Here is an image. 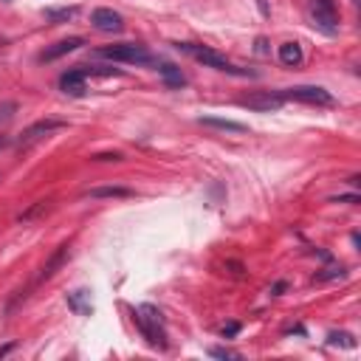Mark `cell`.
Masks as SVG:
<instances>
[{
    "instance_id": "cell-1",
    "label": "cell",
    "mask_w": 361,
    "mask_h": 361,
    "mask_svg": "<svg viewBox=\"0 0 361 361\" xmlns=\"http://www.w3.org/2000/svg\"><path fill=\"white\" fill-rule=\"evenodd\" d=\"M175 48L184 51V54H190L195 63H201V65H206V68H215V71H223V74H235V77H254V71H246V68L232 65L223 54H218V51H212V48H206V46H198V43H178Z\"/></svg>"
},
{
    "instance_id": "cell-2",
    "label": "cell",
    "mask_w": 361,
    "mask_h": 361,
    "mask_svg": "<svg viewBox=\"0 0 361 361\" xmlns=\"http://www.w3.org/2000/svg\"><path fill=\"white\" fill-rule=\"evenodd\" d=\"M133 319H136L141 336H144L152 347H158V350L166 347L164 319H161V310H158V308H152V305H138V310H133Z\"/></svg>"
},
{
    "instance_id": "cell-3",
    "label": "cell",
    "mask_w": 361,
    "mask_h": 361,
    "mask_svg": "<svg viewBox=\"0 0 361 361\" xmlns=\"http://www.w3.org/2000/svg\"><path fill=\"white\" fill-rule=\"evenodd\" d=\"M99 57L113 60V63H124V65H150L152 63V54L144 46H136V43L105 46V48H99Z\"/></svg>"
},
{
    "instance_id": "cell-4",
    "label": "cell",
    "mask_w": 361,
    "mask_h": 361,
    "mask_svg": "<svg viewBox=\"0 0 361 361\" xmlns=\"http://www.w3.org/2000/svg\"><path fill=\"white\" fill-rule=\"evenodd\" d=\"M280 99H294V102H305V105H316V107H330L336 105L333 93L319 88V85H296V88H285V91H277Z\"/></svg>"
},
{
    "instance_id": "cell-5",
    "label": "cell",
    "mask_w": 361,
    "mask_h": 361,
    "mask_svg": "<svg viewBox=\"0 0 361 361\" xmlns=\"http://www.w3.org/2000/svg\"><path fill=\"white\" fill-rule=\"evenodd\" d=\"M63 127H65V122H60V119H43V122H34L32 127L23 130V136L18 138V147H20V150H29V147H34L37 141L48 138L51 133H57V130H63Z\"/></svg>"
},
{
    "instance_id": "cell-6",
    "label": "cell",
    "mask_w": 361,
    "mask_h": 361,
    "mask_svg": "<svg viewBox=\"0 0 361 361\" xmlns=\"http://www.w3.org/2000/svg\"><path fill=\"white\" fill-rule=\"evenodd\" d=\"M310 18L313 26L324 34H336L339 32V18L333 9V0H310Z\"/></svg>"
},
{
    "instance_id": "cell-7",
    "label": "cell",
    "mask_w": 361,
    "mask_h": 361,
    "mask_svg": "<svg viewBox=\"0 0 361 361\" xmlns=\"http://www.w3.org/2000/svg\"><path fill=\"white\" fill-rule=\"evenodd\" d=\"M282 102L285 99H280V93L274 91H265V93H254V96H246V99H240V105L243 107H249V110H260V113H271V110H280L282 107Z\"/></svg>"
},
{
    "instance_id": "cell-8",
    "label": "cell",
    "mask_w": 361,
    "mask_h": 361,
    "mask_svg": "<svg viewBox=\"0 0 361 361\" xmlns=\"http://www.w3.org/2000/svg\"><path fill=\"white\" fill-rule=\"evenodd\" d=\"M91 23H93L99 32H110V34H116V32H122V29H124L122 15H119V12H113V9H93Z\"/></svg>"
},
{
    "instance_id": "cell-9",
    "label": "cell",
    "mask_w": 361,
    "mask_h": 361,
    "mask_svg": "<svg viewBox=\"0 0 361 361\" xmlns=\"http://www.w3.org/2000/svg\"><path fill=\"white\" fill-rule=\"evenodd\" d=\"M82 46H85V40H82V37H68V40H60V43L48 46V48L40 54V63H54V60H60V57H65V54L79 51Z\"/></svg>"
},
{
    "instance_id": "cell-10",
    "label": "cell",
    "mask_w": 361,
    "mask_h": 361,
    "mask_svg": "<svg viewBox=\"0 0 361 361\" xmlns=\"http://www.w3.org/2000/svg\"><path fill=\"white\" fill-rule=\"evenodd\" d=\"M60 88H63V93H68V96H85V91H88V77H85L79 68H74V71H68V74L60 77Z\"/></svg>"
},
{
    "instance_id": "cell-11",
    "label": "cell",
    "mask_w": 361,
    "mask_h": 361,
    "mask_svg": "<svg viewBox=\"0 0 361 361\" xmlns=\"http://www.w3.org/2000/svg\"><path fill=\"white\" fill-rule=\"evenodd\" d=\"M68 254H71V246H68V243H63V246H60V249L51 254V260L43 265V271H40L37 282H46V280H51V277H54V274H57V271H60V268L68 263Z\"/></svg>"
},
{
    "instance_id": "cell-12",
    "label": "cell",
    "mask_w": 361,
    "mask_h": 361,
    "mask_svg": "<svg viewBox=\"0 0 361 361\" xmlns=\"http://www.w3.org/2000/svg\"><path fill=\"white\" fill-rule=\"evenodd\" d=\"M68 308L77 316H91L93 313V302H91V291L88 288H77L68 294Z\"/></svg>"
},
{
    "instance_id": "cell-13",
    "label": "cell",
    "mask_w": 361,
    "mask_h": 361,
    "mask_svg": "<svg viewBox=\"0 0 361 361\" xmlns=\"http://www.w3.org/2000/svg\"><path fill=\"white\" fill-rule=\"evenodd\" d=\"M277 57H280V63L288 65V68H296V65H302V60H305L299 43H282L280 51H277Z\"/></svg>"
},
{
    "instance_id": "cell-14",
    "label": "cell",
    "mask_w": 361,
    "mask_h": 361,
    "mask_svg": "<svg viewBox=\"0 0 361 361\" xmlns=\"http://www.w3.org/2000/svg\"><path fill=\"white\" fill-rule=\"evenodd\" d=\"M201 124L215 127V130H226V133H246V124L232 122V119H218V116H204V119H201Z\"/></svg>"
},
{
    "instance_id": "cell-15",
    "label": "cell",
    "mask_w": 361,
    "mask_h": 361,
    "mask_svg": "<svg viewBox=\"0 0 361 361\" xmlns=\"http://www.w3.org/2000/svg\"><path fill=\"white\" fill-rule=\"evenodd\" d=\"M158 74L166 79V85H169V88H180V85H187V79H184V74H180V68H175V65H169V63H161V65H158Z\"/></svg>"
},
{
    "instance_id": "cell-16",
    "label": "cell",
    "mask_w": 361,
    "mask_h": 361,
    "mask_svg": "<svg viewBox=\"0 0 361 361\" xmlns=\"http://www.w3.org/2000/svg\"><path fill=\"white\" fill-rule=\"evenodd\" d=\"M133 192L127 187H96V190H88L85 198H130Z\"/></svg>"
},
{
    "instance_id": "cell-17",
    "label": "cell",
    "mask_w": 361,
    "mask_h": 361,
    "mask_svg": "<svg viewBox=\"0 0 361 361\" xmlns=\"http://www.w3.org/2000/svg\"><path fill=\"white\" fill-rule=\"evenodd\" d=\"M48 209H51V201H37V204H34L32 209H26L18 221H20V223H29V221H34L37 215H43V212H48Z\"/></svg>"
},
{
    "instance_id": "cell-18",
    "label": "cell",
    "mask_w": 361,
    "mask_h": 361,
    "mask_svg": "<svg viewBox=\"0 0 361 361\" xmlns=\"http://www.w3.org/2000/svg\"><path fill=\"white\" fill-rule=\"evenodd\" d=\"M77 15V9L71 6V9H48L46 12V18H51V20H71Z\"/></svg>"
},
{
    "instance_id": "cell-19",
    "label": "cell",
    "mask_w": 361,
    "mask_h": 361,
    "mask_svg": "<svg viewBox=\"0 0 361 361\" xmlns=\"http://www.w3.org/2000/svg\"><path fill=\"white\" fill-rule=\"evenodd\" d=\"M336 277L341 280V277H344V268H327L324 274H316L313 282H327V280H336Z\"/></svg>"
},
{
    "instance_id": "cell-20",
    "label": "cell",
    "mask_w": 361,
    "mask_h": 361,
    "mask_svg": "<svg viewBox=\"0 0 361 361\" xmlns=\"http://www.w3.org/2000/svg\"><path fill=\"white\" fill-rule=\"evenodd\" d=\"M327 339H330V344H344V347H355V341H353V336H350V333H330Z\"/></svg>"
},
{
    "instance_id": "cell-21",
    "label": "cell",
    "mask_w": 361,
    "mask_h": 361,
    "mask_svg": "<svg viewBox=\"0 0 361 361\" xmlns=\"http://www.w3.org/2000/svg\"><path fill=\"white\" fill-rule=\"evenodd\" d=\"M15 110H18V105H15V102H6V105H0V122H9V119L15 116Z\"/></svg>"
},
{
    "instance_id": "cell-22",
    "label": "cell",
    "mask_w": 361,
    "mask_h": 361,
    "mask_svg": "<svg viewBox=\"0 0 361 361\" xmlns=\"http://www.w3.org/2000/svg\"><path fill=\"white\" fill-rule=\"evenodd\" d=\"M209 355H215V358H240L235 350H226V347H212Z\"/></svg>"
},
{
    "instance_id": "cell-23",
    "label": "cell",
    "mask_w": 361,
    "mask_h": 361,
    "mask_svg": "<svg viewBox=\"0 0 361 361\" xmlns=\"http://www.w3.org/2000/svg\"><path fill=\"white\" fill-rule=\"evenodd\" d=\"M237 333H240V324H237V322H229V324L223 327V336H226V339H232V336H237Z\"/></svg>"
},
{
    "instance_id": "cell-24",
    "label": "cell",
    "mask_w": 361,
    "mask_h": 361,
    "mask_svg": "<svg viewBox=\"0 0 361 361\" xmlns=\"http://www.w3.org/2000/svg\"><path fill=\"white\" fill-rule=\"evenodd\" d=\"M333 204H358V195H339L333 198Z\"/></svg>"
},
{
    "instance_id": "cell-25",
    "label": "cell",
    "mask_w": 361,
    "mask_h": 361,
    "mask_svg": "<svg viewBox=\"0 0 361 361\" xmlns=\"http://www.w3.org/2000/svg\"><path fill=\"white\" fill-rule=\"evenodd\" d=\"M254 4H257V9H260V15H263V18H268V15H271L268 0H254Z\"/></svg>"
},
{
    "instance_id": "cell-26",
    "label": "cell",
    "mask_w": 361,
    "mask_h": 361,
    "mask_svg": "<svg viewBox=\"0 0 361 361\" xmlns=\"http://www.w3.org/2000/svg\"><path fill=\"white\" fill-rule=\"evenodd\" d=\"M96 161H122L119 152H105V155H96Z\"/></svg>"
},
{
    "instance_id": "cell-27",
    "label": "cell",
    "mask_w": 361,
    "mask_h": 361,
    "mask_svg": "<svg viewBox=\"0 0 361 361\" xmlns=\"http://www.w3.org/2000/svg\"><path fill=\"white\" fill-rule=\"evenodd\" d=\"M265 46H268V43H265V40H263V37H260V40H257V51H260V54H265V51H268V48H265Z\"/></svg>"
},
{
    "instance_id": "cell-28",
    "label": "cell",
    "mask_w": 361,
    "mask_h": 361,
    "mask_svg": "<svg viewBox=\"0 0 361 361\" xmlns=\"http://www.w3.org/2000/svg\"><path fill=\"white\" fill-rule=\"evenodd\" d=\"M282 291H285V282H277V285H274V296H280Z\"/></svg>"
},
{
    "instance_id": "cell-29",
    "label": "cell",
    "mask_w": 361,
    "mask_h": 361,
    "mask_svg": "<svg viewBox=\"0 0 361 361\" xmlns=\"http://www.w3.org/2000/svg\"><path fill=\"white\" fill-rule=\"evenodd\" d=\"M9 350H15V344H6V347H0V358H4Z\"/></svg>"
},
{
    "instance_id": "cell-30",
    "label": "cell",
    "mask_w": 361,
    "mask_h": 361,
    "mask_svg": "<svg viewBox=\"0 0 361 361\" xmlns=\"http://www.w3.org/2000/svg\"><path fill=\"white\" fill-rule=\"evenodd\" d=\"M6 144H9V138H6V136H0V150H4Z\"/></svg>"
}]
</instances>
